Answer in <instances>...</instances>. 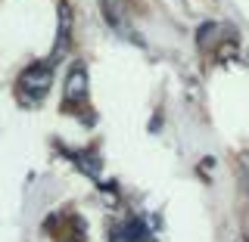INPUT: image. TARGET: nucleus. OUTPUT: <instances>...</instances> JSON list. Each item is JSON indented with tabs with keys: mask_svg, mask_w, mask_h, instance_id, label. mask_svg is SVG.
Here are the masks:
<instances>
[{
	"mask_svg": "<svg viewBox=\"0 0 249 242\" xmlns=\"http://www.w3.org/2000/svg\"><path fill=\"white\" fill-rule=\"evenodd\" d=\"M50 81H53V65H50V62H37V65L25 68L22 78H19L22 90H28L35 99H41L44 93L50 90Z\"/></svg>",
	"mask_w": 249,
	"mask_h": 242,
	"instance_id": "obj_1",
	"label": "nucleus"
},
{
	"mask_svg": "<svg viewBox=\"0 0 249 242\" xmlns=\"http://www.w3.org/2000/svg\"><path fill=\"white\" fill-rule=\"evenodd\" d=\"M84 99H88V72L81 62H75L66 81V103H84Z\"/></svg>",
	"mask_w": 249,
	"mask_h": 242,
	"instance_id": "obj_2",
	"label": "nucleus"
},
{
	"mask_svg": "<svg viewBox=\"0 0 249 242\" xmlns=\"http://www.w3.org/2000/svg\"><path fill=\"white\" fill-rule=\"evenodd\" d=\"M119 236H124L122 242H150V233H146V227H143L140 221H134V217H131V221L119 230Z\"/></svg>",
	"mask_w": 249,
	"mask_h": 242,
	"instance_id": "obj_3",
	"label": "nucleus"
},
{
	"mask_svg": "<svg viewBox=\"0 0 249 242\" xmlns=\"http://www.w3.org/2000/svg\"><path fill=\"white\" fill-rule=\"evenodd\" d=\"M69 34H72V31H69V6L62 3V6H59V34H56V56H62V53H66V47H69Z\"/></svg>",
	"mask_w": 249,
	"mask_h": 242,
	"instance_id": "obj_4",
	"label": "nucleus"
},
{
	"mask_svg": "<svg viewBox=\"0 0 249 242\" xmlns=\"http://www.w3.org/2000/svg\"><path fill=\"white\" fill-rule=\"evenodd\" d=\"M240 161H243V174H246V186H249V155H243Z\"/></svg>",
	"mask_w": 249,
	"mask_h": 242,
	"instance_id": "obj_5",
	"label": "nucleus"
},
{
	"mask_svg": "<svg viewBox=\"0 0 249 242\" xmlns=\"http://www.w3.org/2000/svg\"><path fill=\"white\" fill-rule=\"evenodd\" d=\"M246 242H249V236H246Z\"/></svg>",
	"mask_w": 249,
	"mask_h": 242,
	"instance_id": "obj_6",
	"label": "nucleus"
}]
</instances>
